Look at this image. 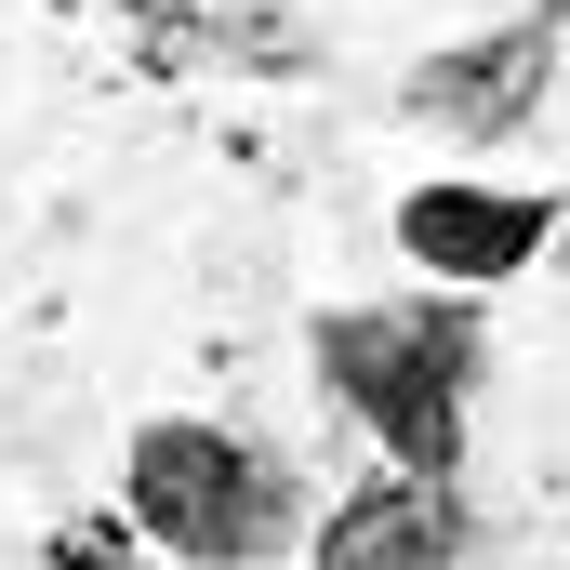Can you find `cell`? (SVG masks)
I'll list each match as a JSON object with an SVG mask.
<instances>
[{
	"label": "cell",
	"instance_id": "7",
	"mask_svg": "<svg viewBox=\"0 0 570 570\" xmlns=\"http://www.w3.org/2000/svg\"><path fill=\"white\" fill-rule=\"evenodd\" d=\"M531 27H570V0H531Z\"/></svg>",
	"mask_w": 570,
	"mask_h": 570
},
{
	"label": "cell",
	"instance_id": "1",
	"mask_svg": "<svg viewBox=\"0 0 570 570\" xmlns=\"http://www.w3.org/2000/svg\"><path fill=\"white\" fill-rule=\"evenodd\" d=\"M318 385L399 451V478L464 464V385H478V318L464 305H345L318 318Z\"/></svg>",
	"mask_w": 570,
	"mask_h": 570
},
{
	"label": "cell",
	"instance_id": "6",
	"mask_svg": "<svg viewBox=\"0 0 570 570\" xmlns=\"http://www.w3.org/2000/svg\"><path fill=\"white\" fill-rule=\"evenodd\" d=\"M53 570H134V558H120V544H67Z\"/></svg>",
	"mask_w": 570,
	"mask_h": 570
},
{
	"label": "cell",
	"instance_id": "2",
	"mask_svg": "<svg viewBox=\"0 0 570 570\" xmlns=\"http://www.w3.org/2000/svg\"><path fill=\"white\" fill-rule=\"evenodd\" d=\"M134 518L173 544V558L239 570V558L279 544L292 491H279V464H266L253 438H226V425H146L134 438Z\"/></svg>",
	"mask_w": 570,
	"mask_h": 570
},
{
	"label": "cell",
	"instance_id": "3",
	"mask_svg": "<svg viewBox=\"0 0 570 570\" xmlns=\"http://www.w3.org/2000/svg\"><path fill=\"white\" fill-rule=\"evenodd\" d=\"M544 80H558V27H491V40H451V53L412 67V107L451 120V134H478V146H504L544 107Z\"/></svg>",
	"mask_w": 570,
	"mask_h": 570
},
{
	"label": "cell",
	"instance_id": "5",
	"mask_svg": "<svg viewBox=\"0 0 570 570\" xmlns=\"http://www.w3.org/2000/svg\"><path fill=\"white\" fill-rule=\"evenodd\" d=\"M464 558V504L451 478H372L358 504H332L318 570H451Z\"/></svg>",
	"mask_w": 570,
	"mask_h": 570
},
{
	"label": "cell",
	"instance_id": "4",
	"mask_svg": "<svg viewBox=\"0 0 570 570\" xmlns=\"http://www.w3.org/2000/svg\"><path fill=\"white\" fill-rule=\"evenodd\" d=\"M544 199H518V186H412L399 199V253L438 266V279H504V266H531L544 253Z\"/></svg>",
	"mask_w": 570,
	"mask_h": 570
}]
</instances>
